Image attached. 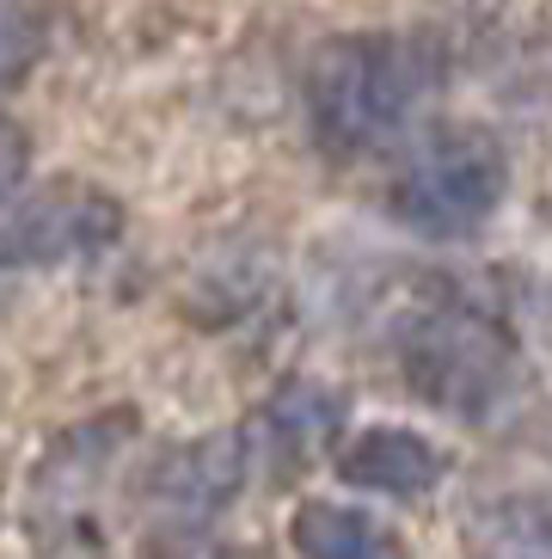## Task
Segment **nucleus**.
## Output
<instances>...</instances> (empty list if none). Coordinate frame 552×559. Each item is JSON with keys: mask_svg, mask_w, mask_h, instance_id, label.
Wrapping results in <instances>:
<instances>
[{"mask_svg": "<svg viewBox=\"0 0 552 559\" xmlns=\"http://www.w3.org/2000/svg\"><path fill=\"white\" fill-rule=\"evenodd\" d=\"M448 56L430 32H344L320 44L301 81L308 130L332 160L374 154L442 86Z\"/></svg>", "mask_w": 552, "mask_h": 559, "instance_id": "obj_1", "label": "nucleus"}, {"mask_svg": "<svg viewBox=\"0 0 552 559\" xmlns=\"http://www.w3.org/2000/svg\"><path fill=\"white\" fill-rule=\"evenodd\" d=\"M399 376L423 406L460 425H491L521 400V350L504 320L467 296H436L399 326Z\"/></svg>", "mask_w": 552, "mask_h": 559, "instance_id": "obj_2", "label": "nucleus"}, {"mask_svg": "<svg viewBox=\"0 0 552 559\" xmlns=\"http://www.w3.org/2000/svg\"><path fill=\"white\" fill-rule=\"evenodd\" d=\"M509 154L479 123H442L418 135L387 179V215L423 240H467L504 210Z\"/></svg>", "mask_w": 552, "mask_h": 559, "instance_id": "obj_3", "label": "nucleus"}, {"mask_svg": "<svg viewBox=\"0 0 552 559\" xmlns=\"http://www.w3.org/2000/svg\"><path fill=\"white\" fill-rule=\"evenodd\" d=\"M130 449V418H93L44 449L25 486V535L44 559H105L111 479Z\"/></svg>", "mask_w": 552, "mask_h": 559, "instance_id": "obj_4", "label": "nucleus"}, {"mask_svg": "<svg viewBox=\"0 0 552 559\" xmlns=\"http://www.w3.org/2000/svg\"><path fill=\"white\" fill-rule=\"evenodd\" d=\"M123 234V203L98 185L49 179L25 191H0V271L74 264L111 252Z\"/></svg>", "mask_w": 552, "mask_h": 559, "instance_id": "obj_5", "label": "nucleus"}, {"mask_svg": "<svg viewBox=\"0 0 552 559\" xmlns=\"http://www.w3.org/2000/svg\"><path fill=\"white\" fill-rule=\"evenodd\" d=\"M240 443H245V467H259V474H271V479L308 474L325 449L344 443V394H332V388L313 381V376L283 381V388L252 412V425H240Z\"/></svg>", "mask_w": 552, "mask_h": 559, "instance_id": "obj_6", "label": "nucleus"}, {"mask_svg": "<svg viewBox=\"0 0 552 559\" xmlns=\"http://www.w3.org/2000/svg\"><path fill=\"white\" fill-rule=\"evenodd\" d=\"M245 474L252 467H245L240 430H221V437H203L191 449H172L147 479V504H154L166 535H191V528L215 523L228 510V498L245 486Z\"/></svg>", "mask_w": 552, "mask_h": 559, "instance_id": "obj_7", "label": "nucleus"}, {"mask_svg": "<svg viewBox=\"0 0 552 559\" xmlns=\"http://www.w3.org/2000/svg\"><path fill=\"white\" fill-rule=\"evenodd\" d=\"M442 474H448V455L423 430H406V425H369L350 443H338V479L357 486V492L423 498L442 486Z\"/></svg>", "mask_w": 552, "mask_h": 559, "instance_id": "obj_8", "label": "nucleus"}, {"mask_svg": "<svg viewBox=\"0 0 552 559\" xmlns=\"http://www.w3.org/2000/svg\"><path fill=\"white\" fill-rule=\"evenodd\" d=\"M289 542L301 559H411L406 542L369 510L332 504V498H301L289 516Z\"/></svg>", "mask_w": 552, "mask_h": 559, "instance_id": "obj_9", "label": "nucleus"}, {"mask_svg": "<svg viewBox=\"0 0 552 559\" xmlns=\"http://www.w3.org/2000/svg\"><path fill=\"white\" fill-rule=\"evenodd\" d=\"M49 50V25L32 0H0V86L25 81Z\"/></svg>", "mask_w": 552, "mask_h": 559, "instance_id": "obj_10", "label": "nucleus"}, {"mask_svg": "<svg viewBox=\"0 0 552 559\" xmlns=\"http://www.w3.org/2000/svg\"><path fill=\"white\" fill-rule=\"evenodd\" d=\"M215 559H271V554H264V547H252V542H245V547H221V554H215Z\"/></svg>", "mask_w": 552, "mask_h": 559, "instance_id": "obj_11", "label": "nucleus"}]
</instances>
